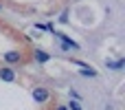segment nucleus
<instances>
[{
  "label": "nucleus",
  "mask_w": 125,
  "mask_h": 110,
  "mask_svg": "<svg viewBox=\"0 0 125 110\" xmlns=\"http://www.w3.org/2000/svg\"><path fill=\"white\" fill-rule=\"evenodd\" d=\"M0 79H4V82H13V79H15L13 68H2V71H0Z\"/></svg>",
  "instance_id": "39448f33"
},
{
  "label": "nucleus",
  "mask_w": 125,
  "mask_h": 110,
  "mask_svg": "<svg viewBox=\"0 0 125 110\" xmlns=\"http://www.w3.org/2000/svg\"><path fill=\"white\" fill-rule=\"evenodd\" d=\"M105 64H108V68H114V71H121V68H123V60H119V62H105Z\"/></svg>",
  "instance_id": "0eeeda50"
},
{
  "label": "nucleus",
  "mask_w": 125,
  "mask_h": 110,
  "mask_svg": "<svg viewBox=\"0 0 125 110\" xmlns=\"http://www.w3.org/2000/svg\"><path fill=\"white\" fill-rule=\"evenodd\" d=\"M79 73H81V75H86V77H97V71H94L92 66H86V64L81 66V71H79Z\"/></svg>",
  "instance_id": "423d86ee"
},
{
  "label": "nucleus",
  "mask_w": 125,
  "mask_h": 110,
  "mask_svg": "<svg viewBox=\"0 0 125 110\" xmlns=\"http://www.w3.org/2000/svg\"><path fill=\"white\" fill-rule=\"evenodd\" d=\"M4 60H7L9 64L20 62V60H22V53H20V51H9V53H4Z\"/></svg>",
  "instance_id": "20e7f679"
},
{
  "label": "nucleus",
  "mask_w": 125,
  "mask_h": 110,
  "mask_svg": "<svg viewBox=\"0 0 125 110\" xmlns=\"http://www.w3.org/2000/svg\"><path fill=\"white\" fill-rule=\"evenodd\" d=\"M53 35H55V37H57V40L62 42V49H64V51H68V49H75V51H79V44H77V42H75L73 37H68L66 33H59V31H53Z\"/></svg>",
  "instance_id": "f257e3e1"
},
{
  "label": "nucleus",
  "mask_w": 125,
  "mask_h": 110,
  "mask_svg": "<svg viewBox=\"0 0 125 110\" xmlns=\"http://www.w3.org/2000/svg\"><path fill=\"white\" fill-rule=\"evenodd\" d=\"M33 60H35V62L46 64V62L51 60V55H48V53H44V51H40V49H35V51H33Z\"/></svg>",
  "instance_id": "f03ea898"
},
{
  "label": "nucleus",
  "mask_w": 125,
  "mask_h": 110,
  "mask_svg": "<svg viewBox=\"0 0 125 110\" xmlns=\"http://www.w3.org/2000/svg\"><path fill=\"white\" fill-rule=\"evenodd\" d=\"M33 99L35 101H46L48 99V90L46 88H35L33 90Z\"/></svg>",
  "instance_id": "7ed1b4c3"
},
{
  "label": "nucleus",
  "mask_w": 125,
  "mask_h": 110,
  "mask_svg": "<svg viewBox=\"0 0 125 110\" xmlns=\"http://www.w3.org/2000/svg\"><path fill=\"white\" fill-rule=\"evenodd\" d=\"M68 110H81L79 101H70V104H68Z\"/></svg>",
  "instance_id": "6e6552de"
},
{
  "label": "nucleus",
  "mask_w": 125,
  "mask_h": 110,
  "mask_svg": "<svg viewBox=\"0 0 125 110\" xmlns=\"http://www.w3.org/2000/svg\"><path fill=\"white\" fill-rule=\"evenodd\" d=\"M57 110H68V108H66V106H59V108H57Z\"/></svg>",
  "instance_id": "1a4fd4ad"
}]
</instances>
